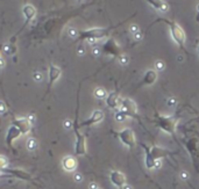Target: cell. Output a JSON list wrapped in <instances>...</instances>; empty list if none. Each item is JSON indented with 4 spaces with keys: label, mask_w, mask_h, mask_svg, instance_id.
Returning <instances> with one entry per match:
<instances>
[{
    "label": "cell",
    "mask_w": 199,
    "mask_h": 189,
    "mask_svg": "<svg viewBox=\"0 0 199 189\" xmlns=\"http://www.w3.org/2000/svg\"><path fill=\"white\" fill-rule=\"evenodd\" d=\"M111 28H91L86 30H80L78 31V41H97V39H102L110 36Z\"/></svg>",
    "instance_id": "4"
},
{
    "label": "cell",
    "mask_w": 199,
    "mask_h": 189,
    "mask_svg": "<svg viewBox=\"0 0 199 189\" xmlns=\"http://www.w3.org/2000/svg\"><path fill=\"white\" fill-rule=\"evenodd\" d=\"M7 166V160L4 157H0V170H2Z\"/></svg>",
    "instance_id": "22"
},
{
    "label": "cell",
    "mask_w": 199,
    "mask_h": 189,
    "mask_svg": "<svg viewBox=\"0 0 199 189\" xmlns=\"http://www.w3.org/2000/svg\"><path fill=\"white\" fill-rule=\"evenodd\" d=\"M141 145L146 151V167L148 170H153V168L157 167L156 164H159V159H163L172 153L163 147L156 146V145H150V146H148L146 144H141Z\"/></svg>",
    "instance_id": "1"
},
{
    "label": "cell",
    "mask_w": 199,
    "mask_h": 189,
    "mask_svg": "<svg viewBox=\"0 0 199 189\" xmlns=\"http://www.w3.org/2000/svg\"><path fill=\"white\" fill-rule=\"evenodd\" d=\"M104 117H105L104 113H102L101 110H99V109H97V110H94L93 113L91 114V116H90L86 121L81 122L80 127H91V125L98 124L99 122H101V121L104 120Z\"/></svg>",
    "instance_id": "11"
},
{
    "label": "cell",
    "mask_w": 199,
    "mask_h": 189,
    "mask_svg": "<svg viewBox=\"0 0 199 189\" xmlns=\"http://www.w3.org/2000/svg\"><path fill=\"white\" fill-rule=\"evenodd\" d=\"M2 66H4V60L0 58V67H2Z\"/></svg>",
    "instance_id": "30"
},
{
    "label": "cell",
    "mask_w": 199,
    "mask_h": 189,
    "mask_svg": "<svg viewBox=\"0 0 199 189\" xmlns=\"http://www.w3.org/2000/svg\"><path fill=\"white\" fill-rule=\"evenodd\" d=\"M22 132H21V130L18 128V127H15V125H11L9 128H8V130H7V132H6V143H7V145H12L13 144V142L15 140V139H18L19 137H20Z\"/></svg>",
    "instance_id": "12"
},
{
    "label": "cell",
    "mask_w": 199,
    "mask_h": 189,
    "mask_svg": "<svg viewBox=\"0 0 199 189\" xmlns=\"http://www.w3.org/2000/svg\"><path fill=\"white\" fill-rule=\"evenodd\" d=\"M138 30H139L138 26H132V27H131V31H132L133 34H136V33H139Z\"/></svg>",
    "instance_id": "25"
},
{
    "label": "cell",
    "mask_w": 199,
    "mask_h": 189,
    "mask_svg": "<svg viewBox=\"0 0 199 189\" xmlns=\"http://www.w3.org/2000/svg\"><path fill=\"white\" fill-rule=\"evenodd\" d=\"M61 69L58 66H55V65H50L49 66V71H48V76H49V85H48V89L51 88V86L54 85V82L56 80H58V78L61 77Z\"/></svg>",
    "instance_id": "13"
},
{
    "label": "cell",
    "mask_w": 199,
    "mask_h": 189,
    "mask_svg": "<svg viewBox=\"0 0 199 189\" xmlns=\"http://www.w3.org/2000/svg\"><path fill=\"white\" fill-rule=\"evenodd\" d=\"M94 95H96V97L97 99H106L107 97V93H106V91L105 89H102V88H97L96 91H94Z\"/></svg>",
    "instance_id": "19"
},
{
    "label": "cell",
    "mask_w": 199,
    "mask_h": 189,
    "mask_svg": "<svg viewBox=\"0 0 199 189\" xmlns=\"http://www.w3.org/2000/svg\"><path fill=\"white\" fill-rule=\"evenodd\" d=\"M34 78H35V80H36V81H41L42 76H41V73H37V72H36V73L34 74Z\"/></svg>",
    "instance_id": "27"
},
{
    "label": "cell",
    "mask_w": 199,
    "mask_h": 189,
    "mask_svg": "<svg viewBox=\"0 0 199 189\" xmlns=\"http://www.w3.org/2000/svg\"><path fill=\"white\" fill-rule=\"evenodd\" d=\"M155 66H156V69H157L159 71H162V70L164 69V64H163V62H159V60H157V62L155 63Z\"/></svg>",
    "instance_id": "23"
},
{
    "label": "cell",
    "mask_w": 199,
    "mask_h": 189,
    "mask_svg": "<svg viewBox=\"0 0 199 189\" xmlns=\"http://www.w3.org/2000/svg\"><path fill=\"white\" fill-rule=\"evenodd\" d=\"M115 135L118 136L121 143L123 145H126L128 149H133L136 145V139H135V133L133 131V129L131 128H126L122 129L118 132H115Z\"/></svg>",
    "instance_id": "6"
},
{
    "label": "cell",
    "mask_w": 199,
    "mask_h": 189,
    "mask_svg": "<svg viewBox=\"0 0 199 189\" xmlns=\"http://www.w3.org/2000/svg\"><path fill=\"white\" fill-rule=\"evenodd\" d=\"M120 110L125 114L127 117H132V118H136L139 120V114H138V107L135 101H133L132 99L125 97L121 100L120 102Z\"/></svg>",
    "instance_id": "5"
},
{
    "label": "cell",
    "mask_w": 199,
    "mask_h": 189,
    "mask_svg": "<svg viewBox=\"0 0 199 189\" xmlns=\"http://www.w3.org/2000/svg\"><path fill=\"white\" fill-rule=\"evenodd\" d=\"M12 124L15 125V127H18L21 130L22 135H27L32 130V122L28 120V117H18V118H14L13 122H12Z\"/></svg>",
    "instance_id": "9"
},
{
    "label": "cell",
    "mask_w": 199,
    "mask_h": 189,
    "mask_svg": "<svg viewBox=\"0 0 199 189\" xmlns=\"http://www.w3.org/2000/svg\"><path fill=\"white\" fill-rule=\"evenodd\" d=\"M62 166L66 172H74L77 168V160L74 157L68 155L62 160Z\"/></svg>",
    "instance_id": "15"
},
{
    "label": "cell",
    "mask_w": 199,
    "mask_h": 189,
    "mask_svg": "<svg viewBox=\"0 0 199 189\" xmlns=\"http://www.w3.org/2000/svg\"><path fill=\"white\" fill-rule=\"evenodd\" d=\"M156 80H157V72L155 70H148L143 76L142 84L143 85H154Z\"/></svg>",
    "instance_id": "17"
},
{
    "label": "cell",
    "mask_w": 199,
    "mask_h": 189,
    "mask_svg": "<svg viewBox=\"0 0 199 189\" xmlns=\"http://www.w3.org/2000/svg\"><path fill=\"white\" fill-rule=\"evenodd\" d=\"M74 131L76 135V145H75V154L76 155H84L86 154V138L79 131L77 125V121L74 123Z\"/></svg>",
    "instance_id": "8"
},
{
    "label": "cell",
    "mask_w": 199,
    "mask_h": 189,
    "mask_svg": "<svg viewBox=\"0 0 199 189\" xmlns=\"http://www.w3.org/2000/svg\"><path fill=\"white\" fill-rule=\"evenodd\" d=\"M90 189H98L97 188V185L96 183H91L90 185Z\"/></svg>",
    "instance_id": "29"
},
{
    "label": "cell",
    "mask_w": 199,
    "mask_h": 189,
    "mask_svg": "<svg viewBox=\"0 0 199 189\" xmlns=\"http://www.w3.org/2000/svg\"><path fill=\"white\" fill-rule=\"evenodd\" d=\"M197 51H198V55H199V44H198V48H197Z\"/></svg>",
    "instance_id": "32"
},
{
    "label": "cell",
    "mask_w": 199,
    "mask_h": 189,
    "mask_svg": "<svg viewBox=\"0 0 199 189\" xmlns=\"http://www.w3.org/2000/svg\"><path fill=\"white\" fill-rule=\"evenodd\" d=\"M197 11H198V13H199V5H198V7H197Z\"/></svg>",
    "instance_id": "33"
},
{
    "label": "cell",
    "mask_w": 199,
    "mask_h": 189,
    "mask_svg": "<svg viewBox=\"0 0 199 189\" xmlns=\"http://www.w3.org/2000/svg\"><path fill=\"white\" fill-rule=\"evenodd\" d=\"M126 118H127V116H126L125 114L122 113L121 110H119L118 113L115 114V120H117L118 122H123V121H125Z\"/></svg>",
    "instance_id": "21"
},
{
    "label": "cell",
    "mask_w": 199,
    "mask_h": 189,
    "mask_svg": "<svg viewBox=\"0 0 199 189\" xmlns=\"http://www.w3.org/2000/svg\"><path fill=\"white\" fill-rule=\"evenodd\" d=\"M102 52L107 56L111 57H120L122 55V50L121 47L117 43V41L114 38H107L105 41V43L101 47Z\"/></svg>",
    "instance_id": "7"
},
{
    "label": "cell",
    "mask_w": 199,
    "mask_h": 189,
    "mask_svg": "<svg viewBox=\"0 0 199 189\" xmlns=\"http://www.w3.org/2000/svg\"><path fill=\"white\" fill-rule=\"evenodd\" d=\"M179 117H177V116H163V115H159L156 113V120H155L156 125L161 130L171 135L172 137H175Z\"/></svg>",
    "instance_id": "2"
},
{
    "label": "cell",
    "mask_w": 199,
    "mask_h": 189,
    "mask_svg": "<svg viewBox=\"0 0 199 189\" xmlns=\"http://www.w3.org/2000/svg\"><path fill=\"white\" fill-rule=\"evenodd\" d=\"M175 102H176L175 99H171V100L168 101V105H169V106H172V105H175Z\"/></svg>",
    "instance_id": "28"
},
{
    "label": "cell",
    "mask_w": 199,
    "mask_h": 189,
    "mask_svg": "<svg viewBox=\"0 0 199 189\" xmlns=\"http://www.w3.org/2000/svg\"><path fill=\"white\" fill-rule=\"evenodd\" d=\"M105 101H106V105H107L110 108H112V109L118 108L120 106V102H121L119 99L118 92H111V93H108L107 97L105 99Z\"/></svg>",
    "instance_id": "14"
},
{
    "label": "cell",
    "mask_w": 199,
    "mask_h": 189,
    "mask_svg": "<svg viewBox=\"0 0 199 189\" xmlns=\"http://www.w3.org/2000/svg\"><path fill=\"white\" fill-rule=\"evenodd\" d=\"M27 147H28V150H30V151L35 150V149H36V140H35L34 138L28 139V142H27Z\"/></svg>",
    "instance_id": "20"
},
{
    "label": "cell",
    "mask_w": 199,
    "mask_h": 189,
    "mask_svg": "<svg viewBox=\"0 0 199 189\" xmlns=\"http://www.w3.org/2000/svg\"><path fill=\"white\" fill-rule=\"evenodd\" d=\"M155 22H164V23L168 24V27H169V29H170V33H171V37H172V39L177 43V45H178L179 48L187 55V52H186V50H185V48H184V43H185V33H184V30L182 29V27H180L179 24H177L175 21L168 20V19H159V20H156Z\"/></svg>",
    "instance_id": "3"
},
{
    "label": "cell",
    "mask_w": 199,
    "mask_h": 189,
    "mask_svg": "<svg viewBox=\"0 0 199 189\" xmlns=\"http://www.w3.org/2000/svg\"><path fill=\"white\" fill-rule=\"evenodd\" d=\"M7 112V107H6V105L2 102V101H0V114H4Z\"/></svg>",
    "instance_id": "24"
},
{
    "label": "cell",
    "mask_w": 199,
    "mask_h": 189,
    "mask_svg": "<svg viewBox=\"0 0 199 189\" xmlns=\"http://www.w3.org/2000/svg\"><path fill=\"white\" fill-rule=\"evenodd\" d=\"M196 20H197V21H198V22H199V13H198V14H197V18H196Z\"/></svg>",
    "instance_id": "31"
},
{
    "label": "cell",
    "mask_w": 199,
    "mask_h": 189,
    "mask_svg": "<svg viewBox=\"0 0 199 189\" xmlns=\"http://www.w3.org/2000/svg\"><path fill=\"white\" fill-rule=\"evenodd\" d=\"M110 179H111V182H112L115 187H118L119 189H123V187L126 186V182H127L125 174L121 173L120 170H113V172H111Z\"/></svg>",
    "instance_id": "10"
},
{
    "label": "cell",
    "mask_w": 199,
    "mask_h": 189,
    "mask_svg": "<svg viewBox=\"0 0 199 189\" xmlns=\"http://www.w3.org/2000/svg\"><path fill=\"white\" fill-rule=\"evenodd\" d=\"M22 13H23V15H25V18H26V23H28L29 21H32V20L35 18V15H36V9H35V7H34L33 5L27 4V5L23 6Z\"/></svg>",
    "instance_id": "16"
},
{
    "label": "cell",
    "mask_w": 199,
    "mask_h": 189,
    "mask_svg": "<svg viewBox=\"0 0 199 189\" xmlns=\"http://www.w3.org/2000/svg\"><path fill=\"white\" fill-rule=\"evenodd\" d=\"M0 55H1V54H0Z\"/></svg>",
    "instance_id": "34"
},
{
    "label": "cell",
    "mask_w": 199,
    "mask_h": 189,
    "mask_svg": "<svg viewBox=\"0 0 199 189\" xmlns=\"http://www.w3.org/2000/svg\"><path fill=\"white\" fill-rule=\"evenodd\" d=\"M146 1L157 11H167L168 9V5L163 0H146Z\"/></svg>",
    "instance_id": "18"
},
{
    "label": "cell",
    "mask_w": 199,
    "mask_h": 189,
    "mask_svg": "<svg viewBox=\"0 0 199 189\" xmlns=\"http://www.w3.org/2000/svg\"><path fill=\"white\" fill-rule=\"evenodd\" d=\"M127 60H128V58L126 56L122 57V55L120 56V62H121V64H127Z\"/></svg>",
    "instance_id": "26"
}]
</instances>
